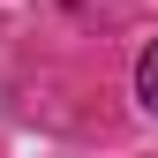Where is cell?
I'll return each instance as SVG.
<instances>
[{"label": "cell", "instance_id": "obj_1", "mask_svg": "<svg viewBox=\"0 0 158 158\" xmlns=\"http://www.w3.org/2000/svg\"><path fill=\"white\" fill-rule=\"evenodd\" d=\"M135 90H143V106L158 113V45L143 53V60H135Z\"/></svg>", "mask_w": 158, "mask_h": 158}]
</instances>
